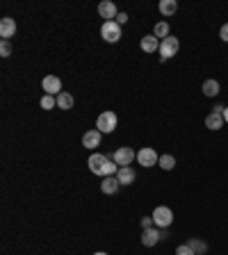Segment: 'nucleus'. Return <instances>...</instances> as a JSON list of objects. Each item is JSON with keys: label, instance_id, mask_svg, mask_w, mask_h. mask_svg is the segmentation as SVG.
I'll use <instances>...</instances> for the list:
<instances>
[{"label": "nucleus", "instance_id": "nucleus-21", "mask_svg": "<svg viewBox=\"0 0 228 255\" xmlns=\"http://www.w3.org/2000/svg\"><path fill=\"white\" fill-rule=\"evenodd\" d=\"M153 37H157L160 41L167 39V37H169V23H167V21H160L155 25V30H153Z\"/></svg>", "mask_w": 228, "mask_h": 255}, {"label": "nucleus", "instance_id": "nucleus-15", "mask_svg": "<svg viewBox=\"0 0 228 255\" xmlns=\"http://www.w3.org/2000/svg\"><path fill=\"white\" fill-rule=\"evenodd\" d=\"M139 46H142L144 52H155V50H160V39L153 37V34H146V37H142Z\"/></svg>", "mask_w": 228, "mask_h": 255}, {"label": "nucleus", "instance_id": "nucleus-10", "mask_svg": "<svg viewBox=\"0 0 228 255\" xmlns=\"http://www.w3.org/2000/svg\"><path fill=\"white\" fill-rule=\"evenodd\" d=\"M98 14H101L105 21H114L119 12H117V5H114L112 0H103V2L98 5Z\"/></svg>", "mask_w": 228, "mask_h": 255}, {"label": "nucleus", "instance_id": "nucleus-24", "mask_svg": "<svg viewBox=\"0 0 228 255\" xmlns=\"http://www.w3.org/2000/svg\"><path fill=\"white\" fill-rule=\"evenodd\" d=\"M176 255H196V253L189 249L187 244H180V246H176Z\"/></svg>", "mask_w": 228, "mask_h": 255}, {"label": "nucleus", "instance_id": "nucleus-30", "mask_svg": "<svg viewBox=\"0 0 228 255\" xmlns=\"http://www.w3.org/2000/svg\"><path fill=\"white\" fill-rule=\"evenodd\" d=\"M224 110H226L224 105H215V107H212V112H217V114H224Z\"/></svg>", "mask_w": 228, "mask_h": 255}, {"label": "nucleus", "instance_id": "nucleus-29", "mask_svg": "<svg viewBox=\"0 0 228 255\" xmlns=\"http://www.w3.org/2000/svg\"><path fill=\"white\" fill-rule=\"evenodd\" d=\"M169 237V232H167V228H160V242H164Z\"/></svg>", "mask_w": 228, "mask_h": 255}, {"label": "nucleus", "instance_id": "nucleus-18", "mask_svg": "<svg viewBox=\"0 0 228 255\" xmlns=\"http://www.w3.org/2000/svg\"><path fill=\"white\" fill-rule=\"evenodd\" d=\"M176 12H178L176 0H160V14H164V16H174Z\"/></svg>", "mask_w": 228, "mask_h": 255}, {"label": "nucleus", "instance_id": "nucleus-19", "mask_svg": "<svg viewBox=\"0 0 228 255\" xmlns=\"http://www.w3.org/2000/svg\"><path fill=\"white\" fill-rule=\"evenodd\" d=\"M203 93H205L208 98L219 96V82H217V80H205V82H203Z\"/></svg>", "mask_w": 228, "mask_h": 255}, {"label": "nucleus", "instance_id": "nucleus-32", "mask_svg": "<svg viewBox=\"0 0 228 255\" xmlns=\"http://www.w3.org/2000/svg\"><path fill=\"white\" fill-rule=\"evenodd\" d=\"M94 255H107V253H103V251H98V253H94Z\"/></svg>", "mask_w": 228, "mask_h": 255}, {"label": "nucleus", "instance_id": "nucleus-25", "mask_svg": "<svg viewBox=\"0 0 228 255\" xmlns=\"http://www.w3.org/2000/svg\"><path fill=\"white\" fill-rule=\"evenodd\" d=\"M0 55H2V57H9V55H12V46H9V41H2V44H0Z\"/></svg>", "mask_w": 228, "mask_h": 255}, {"label": "nucleus", "instance_id": "nucleus-4", "mask_svg": "<svg viewBox=\"0 0 228 255\" xmlns=\"http://www.w3.org/2000/svg\"><path fill=\"white\" fill-rule=\"evenodd\" d=\"M101 37L107 44H117L121 39V25H119L117 21H105L103 27H101Z\"/></svg>", "mask_w": 228, "mask_h": 255}, {"label": "nucleus", "instance_id": "nucleus-8", "mask_svg": "<svg viewBox=\"0 0 228 255\" xmlns=\"http://www.w3.org/2000/svg\"><path fill=\"white\" fill-rule=\"evenodd\" d=\"M137 162L149 169V166H155V164L160 162V155H157L153 148H142V151L137 153Z\"/></svg>", "mask_w": 228, "mask_h": 255}, {"label": "nucleus", "instance_id": "nucleus-11", "mask_svg": "<svg viewBox=\"0 0 228 255\" xmlns=\"http://www.w3.org/2000/svg\"><path fill=\"white\" fill-rule=\"evenodd\" d=\"M117 180L124 185V187L126 185H132L137 180V171L132 169V166H121V169L117 171Z\"/></svg>", "mask_w": 228, "mask_h": 255}, {"label": "nucleus", "instance_id": "nucleus-5", "mask_svg": "<svg viewBox=\"0 0 228 255\" xmlns=\"http://www.w3.org/2000/svg\"><path fill=\"white\" fill-rule=\"evenodd\" d=\"M110 157L119 164V169H121V166H130L132 160H137V153L132 151L130 146H121V148H117V151L112 153Z\"/></svg>", "mask_w": 228, "mask_h": 255}, {"label": "nucleus", "instance_id": "nucleus-28", "mask_svg": "<svg viewBox=\"0 0 228 255\" xmlns=\"http://www.w3.org/2000/svg\"><path fill=\"white\" fill-rule=\"evenodd\" d=\"M114 21H117L119 25H124L126 21H128V14H126V12H119V14H117V19H114Z\"/></svg>", "mask_w": 228, "mask_h": 255}, {"label": "nucleus", "instance_id": "nucleus-20", "mask_svg": "<svg viewBox=\"0 0 228 255\" xmlns=\"http://www.w3.org/2000/svg\"><path fill=\"white\" fill-rule=\"evenodd\" d=\"M57 107L59 110H71L73 107V96L69 92H62L57 96Z\"/></svg>", "mask_w": 228, "mask_h": 255}, {"label": "nucleus", "instance_id": "nucleus-13", "mask_svg": "<svg viewBox=\"0 0 228 255\" xmlns=\"http://www.w3.org/2000/svg\"><path fill=\"white\" fill-rule=\"evenodd\" d=\"M101 135H103L101 130H87L85 135H82V146H85V148H96V146H101Z\"/></svg>", "mask_w": 228, "mask_h": 255}, {"label": "nucleus", "instance_id": "nucleus-22", "mask_svg": "<svg viewBox=\"0 0 228 255\" xmlns=\"http://www.w3.org/2000/svg\"><path fill=\"white\" fill-rule=\"evenodd\" d=\"M160 169H164V171H171L174 166H176V157L174 155H160Z\"/></svg>", "mask_w": 228, "mask_h": 255}, {"label": "nucleus", "instance_id": "nucleus-31", "mask_svg": "<svg viewBox=\"0 0 228 255\" xmlns=\"http://www.w3.org/2000/svg\"><path fill=\"white\" fill-rule=\"evenodd\" d=\"M224 121H226V123H228V107H226V110H224Z\"/></svg>", "mask_w": 228, "mask_h": 255}, {"label": "nucleus", "instance_id": "nucleus-17", "mask_svg": "<svg viewBox=\"0 0 228 255\" xmlns=\"http://www.w3.org/2000/svg\"><path fill=\"white\" fill-rule=\"evenodd\" d=\"M187 246L194 251L196 255H205V251H208V244L203 242V239H199V237H189V239H187Z\"/></svg>", "mask_w": 228, "mask_h": 255}, {"label": "nucleus", "instance_id": "nucleus-3", "mask_svg": "<svg viewBox=\"0 0 228 255\" xmlns=\"http://www.w3.org/2000/svg\"><path fill=\"white\" fill-rule=\"evenodd\" d=\"M114 128H117V114L110 110H105L103 114H98L96 118V130L105 132V135H110V132H114Z\"/></svg>", "mask_w": 228, "mask_h": 255}, {"label": "nucleus", "instance_id": "nucleus-23", "mask_svg": "<svg viewBox=\"0 0 228 255\" xmlns=\"http://www.w3.org/2000/svg\"><path fill=\"white\" fill-rule=\"evenodd\" d=\"M39 105H41V110H52V107H57V96H48L46 93Z\"/></svg>", "mask_w": 228, "mask_h": 255}, {"label": "nucleus", "instance_id": "nucleus-16", "mask_svg": "<svg viewBox=\"0 0 228 255\" xmlns=\"http://www.w3.org/2000/svg\"><path fill=\"white\" fill-rule=\"evenodd\" d=\"M224 123H226V121H224V114H217V112H212V114H208V116H205V128H208V130H219Z\"/></svg>", "mask_w": 228, "mask_h": 255}, {"label": "nucleus", "instance_id": "nucleus-9", "mask_svg": "<svg viewBox=\"0 0 228 255\" xmlns=\"http://www.w3.org/2000/svg\"><path fill=\"white\" fill-rule=\"evenodd\" d=\"M14 34H16V21L5 16V19L0 21V37H2V41H9Z\"/></svg>", "mask_w": 228, "mask_h": 255}, {"label": "nucleus", "instance_id": "nucleus-7", "mask_svg": "<svg viewBox=\"0 0 228 255\" xmlns=\"http://www.w3.org/2000/svg\"><path fill=\"white\" fill-rule=\"evenodd\" d=\"M41 87H44V92L48 93V96H59V93H62V80H59L57 75H46V78L41 80Z\"/></svg>", "mask_w": 228, "mask_h": 255}, {"label": "nucleus", "instance_id": "nucleus-27", "mask_svg": "<svg viewBox=\"0 0 228 255\" xmlns=\"http://www.w3.org/2000/svg\"><path fill=\"white\" fill-rule=\"evenodd\" d=\"M219 37H222V41H226L228 44V23H224L222 30H219Z\"/></svg>", "mask_w": 228, "mask_h": 255}, {"label": "nucleus", "instance_id": "nucleus-1", "mask_svg": "<svg viewBox=\"0 0 228 255\" xmlns=\"http://www.w3.org/2000/svg\"><path fill=\"white\" fill-rule=\"evenodd\" d=\"M89 171L91 173H96V176H103V178H107V176H114L119 171V164L112 160L110 155H103V153H94V155L89 157Z\"/></svg>", "mask_w": 228, "mask_h": 255}, {"label": "nucleus", "instance_id": "nucleus-14", "mask_svg": "<svg viewBox=\"0 0 228 255\" xmlns=\"http://www.w3.org/2000/svg\"><path fill=\"white\" fill-rule=\"evenodd\" d=\"M119 187H121V183L117 180V176H107V178H103V183H101V191L103 194H117L119 191Z\"/></svg>", "mask_w": 228, "mask_h": 255}, {"label": "nucleus", "instance_id": "nucleus-2", "mask_svg": "<svg viewBox=\"0 0 228 255\" xmlns=\"http://www.w3.org/2000/svg\"><path fill=\"white\" fill-rule=\"evenodd\" d=\"M178 50H180V41H178V37H167V39H162L160 41V64H164L167 59L178 55Z\"/></svg>", "mask_w": 228, "mask_h": 255}, {"label": "nucleus", "instance_id": "nucleus-12", "mask_svg": "<svg viewBox=\"0 0 228 255\" xmlns=\"http://www.w3.org/2000/svg\"><path fill=\"white\" fill-rule=\"evenodd\" d=\"M160 242V228H149L142 232V246L151 249V246H155Z\"/></svg>", "mask_w": 228, "mask_h": 255}, {"label": "nucleus", "instance_id": "nucleus-26", "mask_svg": "<svg viewBox=\"0 0 228 255\" xmlns=\"http://www.w3.org/2000/svg\"><path fill=\"white\" fill-rule=\"evenodd\" d=\"M142 228H144V230L155 228V221H153V216H144V219H142Z\"/></svg>", "mask_w": 228, "mask_h": 255}, {"label": "nucleus", "instance_id": "nucleus-6", "mask_svg": "<svg viewBox=\"0 0 228 255\" xmlns=\"http://www.w3.org/2000/svg\"><path fill=\"white\" fill-rule=\"evenodd\" d=\"M151 216H153V221H155V228H169L171 221H174V212H171L169 208H164V205L155 208V212Z\"/></svg>", "mask_w": 228, "mask_h": 255}]
</instances>
